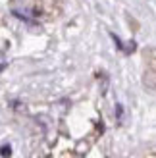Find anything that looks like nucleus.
<instances>
[{
    "instance_id": "obj_1",
    "label": "nucleus",
    "mask_w": 156,
    "mask_h": 158,
    "mask_svg": "<svg viewBox=\"0 0 156 158\" xmlns=\"http://www.w3.org/2000/svg\"><path fill=\"white\" fill-rule=\"evenodd\" d=\"M143 81H145V85L149 87V89H156V72H154V69H150V68L146 69Z\"/></svg>"
},
{
    "instance_id": "obj_2",
    "label": "nucleus",
    "mask_w": 156,
    "mask_h": 158,
    "mask_svg": "<svg viewBox=\"0 0 156 158\" xmlns=\"http://www.w3.org/2000/svg\"><path fill=\"white\" fill-rule=\"evenodd\" d=\"M145 58L149 62V68L156 72V48H146L145 50Z\"/></svg>"
}]
</instances>
